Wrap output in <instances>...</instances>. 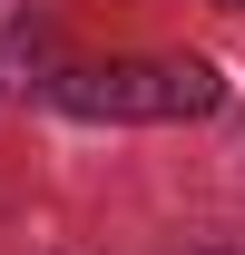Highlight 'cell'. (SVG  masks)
<instances>
[{
  "instance_id": "obj_1",
  "label": "cell",
  "mask_w": 245,
  "mask_h": 255,
  "mask_svg": "<svg viewBox=\"0 0 245 255\" xmlns=\"http://www.w3.org/2000/svg\"><path fill=\"white\" fill-rule=\"evenodd\" d=\"M49 89L79 118H206L216 98H226V79L206 59H79Z\"/></svg>"
},
{
  "instance_id": "obj_2",
  "label": "cell",
  "mask_w": 245,
  "mask_h": 255,
  "mask_svg": "<svg viewBox=\"0 0 245 255\" xmlns=\"http://www.w3.org/2000/svg\"><path fill=\"white\" fill-rule=\"evenodd\" d=\"M226 10H245V0H226Z\"/></svg>"
}]
</instances>
